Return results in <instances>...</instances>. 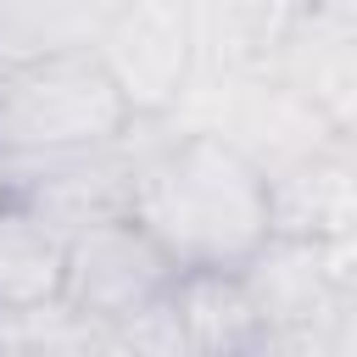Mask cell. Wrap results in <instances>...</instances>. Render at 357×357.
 <instances>
[{"instance_id": "cell-1", "label": "cell", "mask_w": 357, "mask_h": 357, "mask_svg": "<svg viewBox=\"0 0 357 357\" xmlns=\"http://www.w3.org/2000/svg\"><path fill=\"white\" fill-rule=\"evenodd\" d=\"M134 218L178 268H245L273 240L268 173L234 139L173 117H151Z\"/></svg>"}, {"instance_id": "cell-2", "label": "cell", "mask_w": 357, "mask_h": 357, "mask_svg": "<svg viewBox=\"0 0 357 357\" xmlns=\"http://www.w3.org/2000/svg\"><path fill=\"white\" fill-rule=\"evenodd\" d=\"M134 128L139 112L100 61V50L0 67V167L78 156Z\"/></svg>"}, {"instance_id": "cell-3", "label": "cell", "mask_w": 357, "mask_h": 357, "mask_svg": "<svg viewBox=\"0 0 357 357\" xmlns=\"http://www.w3.org/2000/svg\"><path fill=\"white\" fill-rule=\"evenodd\" d=\"M178 262L173 251L128 212V218H106L84 234L67 240V284L61 301L73 312H84L89 324L112 329L123 346V329L139 324L145 312H156L173 284H178Z\"/></svg>"}, {"instance_id": "cell-4", "label": "cell", "mask_w": 357, "mask_h": 357, "mask_svg": "<svg viewBox=\"0 0 357 357\" xmlns=\"http://www.w3.org/2000/svg\"><path fill=\"white\" fill-rule=\"evenodd\" d=\"M145 134H151V117H139V128L112 139V145L56 156V162H22V167H0V173L11 184V201H22L28 212H39L50 229H61L73 240L106 218L134 212V178H139Z\"/></svg>"}, {"instance_id": "cell-5", "label": "cell", "mask_w": 357, "mask_h": 357, "mask_svg": "<svg viewBox=\"0 0 357 357\" xmlns=\"http://www.w3.org/2000/svg\"><path fill=\"white\" fill-rule=\"evenodd\" d=\"M100 61L139 117H173L201 78V39L190 0H128L112 22Z\"/></svg>"}, {"instance_id": "cell-6", "label": "cell", "mask_w": 357, "mask_h": 357, "mask_svg": "<svg viewBox=\"0 0 357 357\" xmlns=\"http://www.w3.org/2000/svg\"><path fill=\"white\" fill-rule=\"evenodd\" d=\"M273 234L290 240H357V139H335L268 173Z\"/></svg>"}, {"instance_id": "cell-7", "label": "cell", "mask_w": 357, "mask_h": 357, "mask_svg": "<svg viewBox=\"0 0 357 357\" xmlns=\"http://www.w3.org/2000/svg\"><path fill=\"white\" fill-rule=\"evenodd\" d=\"M167 312L178 329V351H201V357L268 351V324L240 268H184L167 296Z\"/></svg>"}, {"instance_id": "cell-8", "label": "cell", "mask_w": 357, "mask_h": 357, "mask_svg": "<svg viewBox=\"0 0 357 357\" xmlns=\"http://www.w3.org/2000/svg\"><path fill=\"white\" fill-rule=\"evenodd\" d=\"M128 0H0V67L100 50Z\"/></svg>"}, {"instance_id": "cell-9", "label": "cell", "mask_w": 357, "mask_h": 357, "mask_svg": "<svg viewBox=\"0 0 357 357\" xmlns=\"http://www.w3.org/2000/svg\"><path fill=\"white\" fill-rule=\"evenodd\" d=\"M61 284H67V234L50 229L22 201H11L0 212V318L61 301Z\"/></svg>"}, {"instance_id": "cell-10", "label": "cell", "mask_w": 357, "mask_h": 357, "mask_svg": "<svg viewBox=\"0 0 357 357\" xmlns=\"http://www.w3.org/2000/svg\"><path fill=\"white\" fill-rule=\"evenodd\" d=\"M11 206V184H6V173H0V212Z\"/></svg>"}]
</instances>
